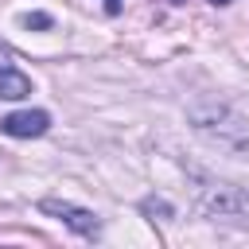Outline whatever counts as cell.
Segmentation results:
<instances>
[{
    "instance_id": "1",
    "label": "cell",
    "mask_w": 249,
    "mask_h": 249,
    "mask_svg": "<svg viewBox=\"0 0 249 249\" xmlns=\"http://www.w3.org/2000/svg\"><path fill=\"white\" fill-rule=\"evenodd\" d=\"M187 117H191L195 132L206 144H214L218 152L249 156V121L233 105H226V101H198V105L187 109Z\"/></svg>"
},
{
    "instance_id": "2",
    "label": "cell",
    "mask_w": 249,
    "mask_h": 249,
    "mask_svg": "<svg viewBox=\"0 0 249 249\" xmlns=\"http://www.w3.org/2000/svg\"><path fill=\"white\" fill-rule=\"evenodd\" d=\"M195 202L202 214H210L214 222L218 218H245L249 214V195H241L233 183H222V179H210L202 171H195Z\"/></svg>"
},
{
    "instance_id": "3",
    "label": "cell",
    "mask_w": 249,
    "mask_h": 249,
    "mask_svg": "<svg viewBox=\"0 0 249 249\" xmlns=\"http://www.w3.org/2000/svg\"><path fill=\"white\" fill-rule=\"evenodd\" d=\"M39 210L51 214V218H58V222H62L66 230H74L78 237H97V233H101V218H97L93 210L78 206V202H66V198H43Z\"/></svg>"
},
{
    "instance_id": "4",
    "label": "cell",
    "mask_w": 249,
    "mask_h": 249,
    "mask_svg": "<svg viewBox=\"0 0 249 249\" xmlns=\"http://www.w3.org/2000/svg\"><path fill=\"white\" fill-rule=\"evenodd\" d=\"M51 128V113L47 109H19V113H8L0 121V132L4 136H16V140H31V136H43Z\"/></svg>"
},
{
    "instance_id": "5",
    "label": "cell",
    "mask_w": 249,
    "mask_h": 249,
    "mask_svg": "<svg viewBox=\"0 0 249 249\" xmlns=\"http://www.w3.org/2000/svg\"><path fill=\"white\" fill-rule=\"evenodd\" d=\"M27 93H31V78L19 66H12L8 54H0V97L4 101H23Z\"/></svg>"
},
{
    "instance_id": "6",
    "label": "cell",
    "mask_w": 249,
    "mask_h": 249,
    "mask_svg": "<svg viewBox=\"0 0 249 249\" xmlns=\"http://www.w3.org/2000/svg\"><path fill=\"white\" fill-rule=\"evenodd\" d=\"M140 214L148 222H167V218H175V206L160 195H148V198H140Z\"/></svg>"
},
{
    "instance_id": "7",
    "label": "cell",
    "mask_w": 249,
    "mask_h": 249,
    "mask_svg": "<svg viewBox=\"0 0 249 249\" xmlns=\"http://www.w3.org/2000/svg\"><path fill=\"white\" fill-rule=\"evenodd\" d=\"M23 27H27V31H51L54 19H51L47 12H27V16H23Z\"/></svg>"
},
{
    "instance_id": "8",
    "label": "cell",
    "mask_w": 249,
    "mask_h": 249,
    "mask_svg": "<svg viewBox=\"0 0 249 249\" xmlns=\"http://www.w3.org/2000/svg\"><path fill=\"white\" fill-rule=\"evenodd\" d=\"M105 12H109V16H117V12H121V0H105Z\"/></svg>"
},
{
    "instance_id": "9",
    "label": "cell",
    "mask_w": 249,
    "mask_h": 249,
    "mask_svg": "<svg viewBox=\"0 0 249 249\" xmlns=\"http://www.w3.org/2000/svg\"><path fill=\"white\" fill-rule=\"evenodd\" d=\"M210 4H214V8H226V4H233V0H210Z\"/></svg>"
}]
</instances>
